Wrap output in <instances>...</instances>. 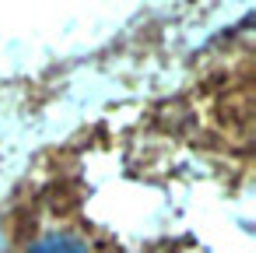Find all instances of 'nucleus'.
<instances>
[{"label": "nucleus", "instance_id": "nucleus-1", "mask_svg": "<svg viewBox=\"0 0 256 253\" xmlns=\"http://www.w3.org/2000/svg\"><path fill=\"white\" fill-rule=\"evenodd\" d=\"M28 253H88V249H84V242H78L70 235H50V239L36 242Z\"/></svg>", "mask_w": 256, "mask_h": 253}]
</instances>
